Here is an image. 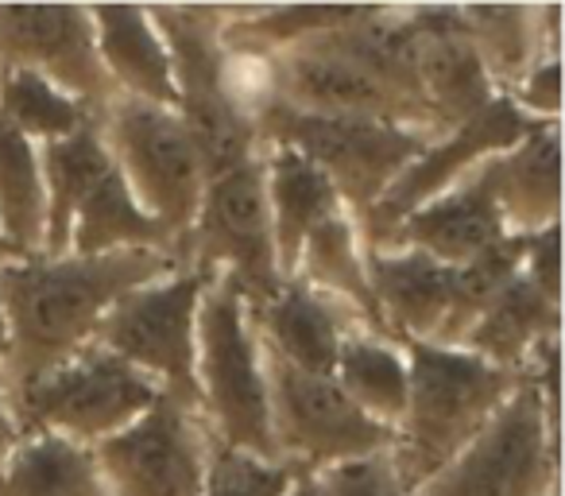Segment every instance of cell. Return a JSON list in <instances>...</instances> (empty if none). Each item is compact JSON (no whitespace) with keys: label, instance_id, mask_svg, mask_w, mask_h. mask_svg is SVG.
<instances>
[{"label":"cell","instance_id":"9c48e42d","mask_svg":"<svg viewBox=\"0 0 565 496\" xmlns=\"http://www.w3.org/2000/svg\"><path fill=\"white\" fill-rule=\"evenodd\" d=\"M418 496H562V434L550 431L534 377Z\"/></svg>","mask_w":565,"mask_h":496},{"label":"cell","instance_id":"6da1fadb","mask_svg":"<svg viewBox=\"0 0 565 496\" xmlns=\"http://www.w3.org/2000/svg\"><path fill=\"white\" fill-rule=\"evenodd\" d=\"M182 268L179 256L132 249L109 256H24L0 268V307L9 323V365L4 384L43 377L55 365L97 341L105 310L132 287Z\"/></svg>","mask_w":565,"mask_h":496},{"label":"cell","instance_id":"ba28073f","mask_svg":"<svg viewBox=\"0 0 565 496\" xmlns=\"http://www.w3.org/2000/svg\"><path fill=\"white\" fill-rule=\"evenodd\" d=\"M210 284L213 272L182 264L171 276L132 287L105 310L94 346L109 349L113 357L156 380L171 400L198 411V307H202V295Z\"/></svg>","mask_w":565,"mask_h":496},{"label":"cell","instance_id":"e0dca14e","mask_svg":"<svg viewBox=\"0 0 565 496\" xmlns=\"http://www.w3.org/2000/svg\"><path fill=\"white\" fill-rule=\"evenodd\" d=\"M503 236L511 233L503 229L492 194H488L484 171L477 167L465 182H457L434 202L418 205L415 213L395 221L380 241L364 244V249H411V253L430 256L441 268H465L488 249H495Z\"/></svg>","mask_w":565,"mask_h":496},{"label":"cell","instance_id":"2e32d148","mask_svg":"<svg viewBox=\"0 0 565 496\" xmlns=\"http://www.w3.org/2000/svg\"><path fill=\"white\" fill-rule=\"evenodd\" d=\"M411 35V71L423 105L430 109L438 133L465 125L477 113L495 102V89L488 82L480 55L472 48L469 32L457 4H415L407 9Z\"/></svg>","mask_w":565,"mask_h":496},{"label":"cell","instance_id":"8992f818","mask_svg":"<svg viewBox=\"0 0 565 496\" xmlns=\"http://www.w3.org/2000/svg\"><path fill=\"white\" fill-rule=\"evenodd\" d=\"M159 392L163 388L156 380L136 372L109 349L89 346L43 377L0 395L24 434L43 431L78 446H97L109 434L125 431L132 419H140Z\"/></svg>","mask_w":565,"mask_h":496},{"label":"cell","instance_id":"74e56055","mask_svg":"<svg viewBox=\"0 0 565 496\" xmlns=\"http://www.w3.org/2000/svg\"><path fill=\"white\" fill-rule=\"evenodd\" d=\"M17 261H24V256H20L17 249H12V244L0 236V268H4V264H17Z\"/></svg>","mask_w":565,"mask_h":496},{"label":"cell","instance_id":"484cf974","mask_svg":"<svg viewBox=\"0 0 565 496\" xmlns=\"http://www.w3.org/2000/svg\"><path fill=\"white\" fill-rule=\"evenodd\" d=\"M132 249L171 253L182 261L174 236L136 205V198L120 182L117 167H109L102 175V182L82 198L78 213H74L66 256H109V253H132Z\"/></svg>","mask_w":565,"mask_h":496},{"label":"cell","instance_id":"4316f807","mask_svg":"<svg viewBox=\"0 0 565 496\" xmlns=\"http://www.w3.org/2000/svg\"><path fill=\"white\" fill-rule=\"evenodd\" d=\"M407 349L399 341L369 330H356L341 341L333 384L364 419L384 426L387 434H395L403 411H407Z\"/></svg>","mask_w":565,"mask_h":496},{"label":"cell","instance_id":"30bf717a","mask_svg":"<svg viewBox=\"0 0 565 496\" xmlns=\"http://www.w3.org/2000/svg\"><path fill=\"white\" fill-rule=\"evenodd\" d=\"M182 264L236 279L248 307H259L282 287L264 187V151L205 179L202 205L182 244Z\"/></svg>","mask_w":565,"mask_h":496},{"label":"cell","instance_id":"7402d4cb","mask_svg":"<svg viewBox=\"0 0 565 496\" xmlns=\"http://www.w3.org/2000/svg\"><path fill=\"white\" fill-rule=\"evenodd\" d=\"M89 17H94L97 55L117 97L174 109L179 97H174L171 51L148 4H89Z\"/></svg>","mask_w":565,"mask_h":496},{"label":"cell","instance_id":"277c9868","mask_svg":"<svg viewBox=\"0 0 565 496\" xmlns=\"http://www.w3.org/2000/svg\"><path fill=\"white\" fill-rule=\"evenodd\" d=\"M174 71V113L202 156L205 179L259 156L252 120L233 102L225 82V43L221 4H148Z\"/></svg>","mask_w":565,"mask_h":496},{"label":"cell","instance_id":"7a4b0ae2","mask_svg":"<svg viewBox=\"0 0 565 496\" xmlns=\"http://www.w3.org/2000/svg\"><path fill=\"white\" fill-rule=\"evenodd\" d=\"M407 411L387 446V462L403 485L423 488L438 477L531 372H508L465 349L411 341Z\"/></svg>","mask_w":565,"mask_h":496},{"label":"cell","instance_id":"44dd1931","mask_svg":"<svg viewBox=\"0 0 565 496\" xmlns=\"http://www.w3.org/2000/svg\"><path fill=\"white\" fill-rule=\"evenodd\" d=\"M495 94H508L526 71L562 59V4H457Z\"/></svg>","mask_w":565,"mask_h":496},{"label":"cell","instance_id":"d590c367","mask_svg":"<svg viewBox=\"0 0 565 496\" xmlns=\"http://www.w3.org/2000/svg\"><path fill=\"white\" fill-rule=\"evenodd\" d=\"M20 439H24V431L17 426V419H12L9 403H4V395H0V465L9 462V454L20 446Z\"/></svg>","mask_w":565,"mask_h":496},{"label":"cell","instance_id":"ffe728a7","mask_svg":"<svg viewBox=\"0 0 565 496\" xmlns=\"http://www.w3.org/2000/svg\"><path fill=\"white\" fill-rule=\"evenodd\" d=\"M369 253V287L387 334L399 346L423 341L434 346L454 303V268L411 249H364Z\"/></svg>","mask_w":565,"mask_h":496},{"label":"cell","instance_id":"ac0fdd59","mask_svg":"<svg viewBox=\"0 0 565 496\" xmlns=\"http://www.w3.org/2000/svg\"><path fill=\"white\" fill-rule=\"evenodd\" d=\"M248 310L264 353L310 377H333L341 341L356 330H369L356 315L302 287L299 279H287L271 299Z\"/></svg>","mask_w":565,"mask_h":496},{"label":"cell","instance_id":"4dcf8cb0","mask_svg":"<svg viewBox=\"0 0 565 496\" xmlns=\"http://www.w3.org/2000/svg\"><path fill=\"white\" fill-rule=\"evenodd\" d=\"M0 117L32 144H55L86 125H97V113L89 105L74 102L47 78L28 71L0 66Z\"/></svg>","mask_w":565,"mask_h":496},{"label":"cell","instance_id":"f546056e","mask_svg":"<svg viewBox=\"0 0 565 496\" xmlns=\"http://www.w3.org/2000/svg\"><path fill=\"white\" fill-rule=\"evenodd\" d=\"M0 236L20 256H43L47 236V190H43L40 144L0 117Z\"/></svg>","mask_w":565,"mask_h":496},{"label":"cell","instance_id":"cb8c5ba5","mask_svg":"<svg viewBox=\"0 0 565 496\" xmlns=\"http://www.w3.org/2000/svg\"><path fill=\"white\" fill-rule=\"evenodd\" d=\"M264 187L267 210H271L275 264H279V279L287 284L295 276L302 241L322 221L345 210V202L338 198L333 182L291 148H264Z\"/></svg>","mask_w":565,"mask_h":496},{"label":"cell","instance_id":"8fae6325","mask_svg":"<svg viewBox=\"0 0 565 496\" xmlns=\"http://www.w3.org/2000/svg\"><path fill=\"white\" fill-rule=\"evenodd\" d=\"M267 403H271V439L282 465L307 473H326L333 465L387 454L392 434L364 419L345 400L333 377H310L264 353Z\"/></svg>","mask_w":565,"mask_h":496},{"label":"cell","instance_id":"836d02e7","mask_svg":"<svg viewBox=\"0 0 565 496\" xmlns=\"http://www.w3.org/2000/svg\"><path fill=\"white\" fill-rule=\"evenodd\" d=\"M503 97L531 125H562V59H546L526 71Z\"/></svg>","mask_w":565,"mask_h":496},{"label":"cell","instance_id":"f35d334b","mask_svg":"<svg viewBox=\"0 0 565 496\" xmlns=\"http://www.w3.org/2000/svg\"><path fill=\"white\" fill-rule=\"evenodd\" d=\"M291 496H315V481H310V477H299V485L291 488Z\"/></svg>","mask_w":565,"mask_h":496},{"label":"cell","instance_id":"52a82bcc","mask_svg":"<svg viewBox=\"0 0 565 496\" xmlns=\"http://www.w3.org/2000/svg\"><path fill=\"white\" fill-rule=\"evenodd\" d=\"M97 128L128 194L174 236L182 253L198 205H202L205 167L179 113L117 97L97 117Z\"/></svg>","mask_w":565,"mask_h":496},{"label":"cell","instance_id":"8d00e7d4","mask_svg":"<svg viewBox=\"0 0 565 496\" xmlns=\"http://www.w3.org/2000/svg\"><path fill=\"white\" fill-rule=\"evenodd\" d=\"M4 365H9V323H4V307H0V384H4Z\"/></svg>","mask_w":565,"mask_h":496},{"label":"cell","instance_id":"9a60e30c","mask_svg":"<svg viewBox=\"0 0 565 496\" xmlns=\"http://www.w3.org/2000/svg\"><path fill=\"white\" fill-rule=\"evenodd\" d=\"M531 128L534 125L508 102V97H495L484 113H477L472 120H465V125L449 128L446 136L430 140L423 156H415L395 175L392 187L380 194V202L356 218L364 244L380 241L395 221H403L407 213H415L418 205L434 202V198H441L446 190H454L457 182L469 179L484 159L508 151L511 144L523 140Z\"/></svg>","mask_w":565,"mask_h":496},{"label":"cell","instance_id":"7c38bea8","mask_svg":"<svg viewBox=\"0 0 565 496\" xmlns=\"http://www.w3.org/2000/svg\"><path fill=\"white\" fill-rule=\"evenodd\" d=\"M213 446L205 419L159 392L140 419L89 450L109 496H198Z\"/></svg>","mask_w":565,"mask_h":496},{"label":"cell","instance_id":"e575fe53","mask_svg":"<svg viewBox=\"0 0 565 496\" xmlns=\"http://www.w3.org/2000/svg\"><path fill=\"white\" fill-rule=\"evenodd\" d=\"M519 272L542 299L562 307V225H550L542 233L526 236L523 268Z\"/></svg>","mask_w":565,"mask_h":496},{"label":"cell","instance_id":"d6986e66","mask_svg":"<svg viewBox=\"0 0 565 496\" xmlns=\"http://www.w3.org/2000/svg\"><path fill=\"white\" fill-rule=\"evenodd\" d=\"M480 171L511 236L562 225V125H534L508 151L484 159Z\"/></svg>","mask_w":565,"mask_h":496},{"label":"cell","instance_id":"4fadbf2b","mask_svg":"<svg viewBox=\"0 0 565 496\" xmlns=\"http://www.w3.org/2000/svg\"><path fill=\"white\" fill-rule=\"evenodd\" d=\"M271 89H275V102L295 113L380 120V125L438 133V125H434L430 109L423 102L387 86L380 74H372L369 66L356 63L345 51H338L326 35L275 55Z\"/></svg>","mask_w":565,"mask_h":496},{"label":"cell","instance_id":"f1b7e54d","mask_svg":"<svg viewBox=\"0 0 565 496\" xmlns=\"http://www.w3.org/2000/svg\"><path fill=\"white\" fill-rule=\"evenodd\" d=\"M0 496H109L94 450L58 434H24L0 465Z\"/></svg>","mask_w":565,"mask_h":496},{"label":"cell","instance_id":"3957f363","mask_svg":"<svg viewBox=\"0 0 565 496\" xmlns=\"http://www.w3.org/2000/svg\"><path fill=\"white\" fill-rule=\"evenodd\" d=\"M194 384L198 415L221 446L279 462L271 439L264 346L252 330L248 299L228 276H213L198 307Z\"/></svg>","mask_w":565,"mask_h":496},{"label":"cell","instance_id":"5bb4252c","mask_svg":"<svg viewBox=\"0 0 565 496\" xmlns=\"http://www.w3.org/2000/svg\"><path fill=\"white\" fill-rule=\"evenodd\" d=\"M0 66L40 74L97 117L117 102L89 4H0Z\"/></svg>","mask_w":565,"mask_h":496},{"label":"cell","instance_id":"d4e9b609","mask_svg":"<svg viewBox=\"0 0 565 496\" xmlns=\"http://www.w3.org/2000/svg\"><path fill=\"white\" fill-rule=\"evenodd\" d=\"M562 338V307L542 299L519 272L508 287L492 299V307L477 318L469 338L461 341L465 353L508 372H531L534 357L546 341Z\"/></svg>","mask_w":565,"mask_h":496},{"label":"cell","instance_id":"603a6c76","mask_svg":"<svg viewBox=\"0 0 565 496\" xmlns=\"http://www.w3.org/2000/svg\"><path fill=\"white\" fill-rule=\"evenodd\" d=\"M291 279H299L302 287H310V292L326 295L330 303L345 307L349 315L361 318L372 334L392 338L387 326H384V318H380L376 299H372L369 253H364L361 225H356V218L349 210L333 213L330 221H322V225L302 241Z\"/></svg>","mask_w":565,"mask_h":496},{"label":"cell","instance_id":"1f68e13d","mask_svg":"<svg viewBox=\"0 0 565 496\" xmlns=\"http://www.w3.org/2000/svg\"><path fill=\"white\" fill-rule=\"evenodd\" d=\"M299 477H307V473L291 469V465L282 462L252 457L244 450H228L217 442L210 454V469H205V485L198 496H291Z\"/></svg>","mask_w":565,"mask_h":496},{"label":"cell","instance_id":"83f0119b","mask_svg":"<svg viewBox=\"0 0 565 496\" xmlns=\"http://www.w3.org/2000/svg\"><path fill=\"white\" fill-rule=\"evenodd\" d=\"M43 190H47V236H43V256H66L71 225L82 198L102 182L113 167L109 148L102 140V128L86 125L66 140L43 144Z\"/></svg>","mask_w":565,"mask_h":496},{"label":"cell","instance_id":"d6a6232c","mask_svg":"<svg viewBox=\"0 0 565 496\" xmlns=\"http://www.w3.org/2000/svg\"><path fill=\"white\" fill-rule=\"evenodd\" d=\"M310 481H315V496H418V488L399 481L387 454L333 465L326 473H315Z\"/></svg>","mask_w":565,"mask_h":496},{"label":"cell","instance_id":"5b68a950","mask_svg":"<svg viewBox=\"0 0 565 496\" xmlns=\"http://www.w3.org/2000/svg\"><path fill=\"white\" fill-rule=\"evenodd\" d=\"M252 125H256L259 148H291L307 163H315L333 182L353 218L372 210L380 194L392 187L395 175L415 156H423L426 144L438 140V133H423V128L353 117H315V113H295L279 102L264 105Z\"/></svg>","mask_w":565,"mask_h":496}]
</instances>
